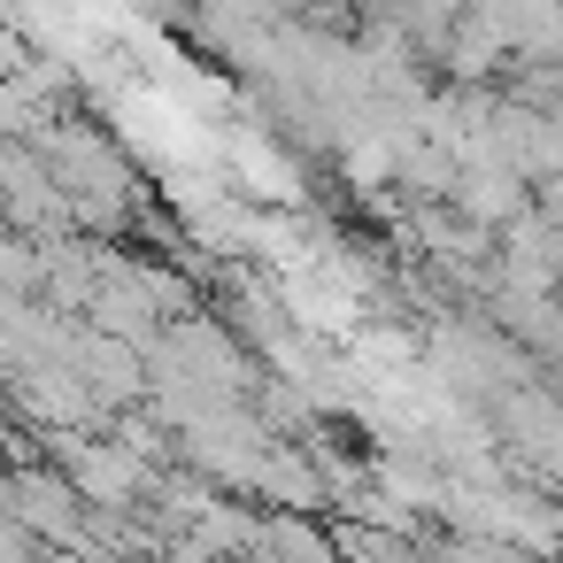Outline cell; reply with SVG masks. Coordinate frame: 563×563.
I'll return each mask as SVG.
<instances>
[{
  "label": "cell",
  "mask_w": 563,
  "mask_h": 563,
  "mask_svg": "<svg viewBox=\"0 0 563 563\" xmlns=\"http://www.w3.org/2000/svg\"><path fill=\"white\" fill-rule=\"evenodd\" d=\"M263 548H271V563H340L332 540L317 525H301V517H271L263 525Z\"/></svg>",
  "instance_id": "1"
},
{
  "label": "cell",
  "mask_w": 563,
  "mask_h": 563,
  "mask_svg": "<svg viewBox=\"0 0 563 563\" xmlns=\"http://www.w3.org/2000/svg\"><path fill=\"white\" fill-rule=\"evenodd\" d=\"M463 209H471V217H501V209H517V178H494V170L471 178V186H463Z\"/></svg>",
  "instance_id": "2"
}]
</instances>
